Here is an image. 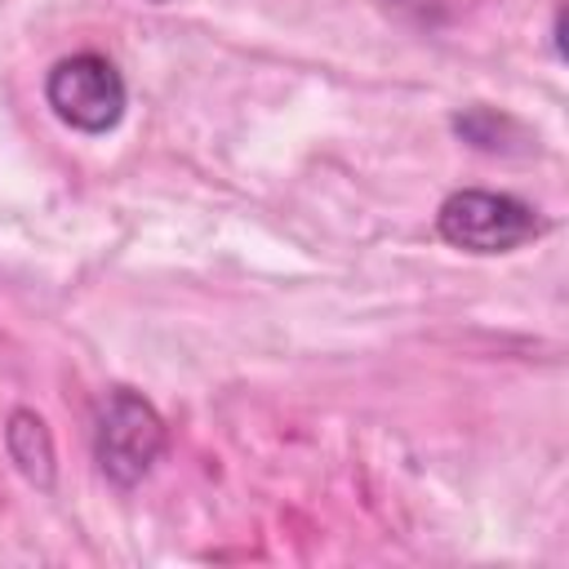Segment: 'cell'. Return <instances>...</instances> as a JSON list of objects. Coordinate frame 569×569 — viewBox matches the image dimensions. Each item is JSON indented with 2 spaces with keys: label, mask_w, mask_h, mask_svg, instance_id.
I'll return each mask as SVG.
<instances>
[{
  "label": "cell",
  "mask_w": 569,
  "mask_h": 569,
  "mask_svg": "<svg viewBox=\"0 0 569 569\" xmlns=\"http://www.w3.org/2000/svg\"><path fill=\"white\" fill-rule=\"evenodd\" d=\"M164 445H169V427L151 400H142L129 387H116L102 396L93 418V462L116 489L142 485L160 462Z\"/></svg>",
  "instance_id": "obj_1"
},
{
  "label": "cell",
  "mask_w": 569,
  "mask_h": 569,
  "mask_svg": "<svg viewBox=\"0 0 569 569\" xmlns=\"http://www.w3.org/2000/svg\"><path fill=\"white\" fill-rule=\"evenodd\" d=\"M542 218L529 200L507 196V191H485V187H462L453 196L440 200L436 209V231L445 244L462 249V253H511L520 244H529L533 236H542Z\"/></svg>",
  "instance_id": "obj_2"
},
{
  "label": "cell",
  "mask_w": 569,
  "mask_h": 569,
  "mask_svg": "<svg viewBox=\"0 0 569 569\" xmlns=\"http://www.w3.org/2000/svg\"><path fill=\"white\" fill-rule=\"evenodd\" d=\"M44 102L76 133H107L120 124V116L129 107V89H124V76L116 71L111 58L71 53V58H58L49 67Z\"/></svg>",
  "instance_id": "obj_3"
},
{
  "label": "cell",
  "mask_w": 569,
  "mask_h": 569,
  "mask_svg": "<svg viewBox=\"0 0 569 569\" xmlns=\"http://www.w3.org/2000/svg\"><path fill=\"white\" fill-rule=\"evenodd\" d=\"M4 449H9V462L22 471L27 485L36 489H53L58 480V453H53V436L44 427L40 413L31 409H13L9 422H4Z\"/></svg>",
  "instance_id": "obj_4"
},
{
  "label": "cell",
  "mask_w": 569,
  "mask_h": 569,
  "mask_svg": "<svg viewBox=\"0 0 569 569\" xmlns=\"http://www.w3.org/2000/svg\"><path fill=\"white\" fill-rule=\"evenodd\" d=\"M151 4H169V0H151Z\"/></svg>",
  "instance_id": "obj_5"
}]
</instances>
